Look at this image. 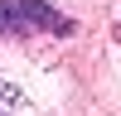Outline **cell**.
Returning a JSON list of instances; mask_svg holds the SVG:
<instances>
[{"label": "cell", "mask_w": 121, "mask_h": 116, "mask_svg": "<svg viewBox=\"0 0 121 116\" xmlns=\"http://www.w3.org/2000/svg\"><path fill=\"white\" fill-rule=\"evenodd\" d=\"M0 29H63L68 24L39 0H0Z\"/></svg>", "instance_id": "6da1fadb"}]
</instances>
